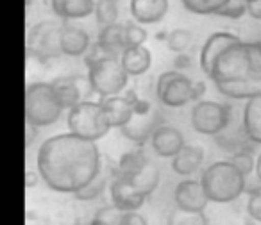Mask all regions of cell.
Returning <instances> with one entry per match:
<instances>
[{"mask_svg": "<svg viewBox=\"0 0 261 225\" xmlns=\"http://www.w3.org/2000/svg\"><path fill=\"white\" fill-rule=\"evenodd\" d=\"M36 168L40 179L52 191L75 195L100 174L102 156L95 142L63 132L41 143Z\"/></svg>", "mask_w": 261, "mask_h": 225, "instance_id": "6da1fadb", "label": "cell"}, {"mask_svg": "<svg viewBox=\"0 0 261 225\" xmlns=\"http://www.w3.org/2000/svg\"><path fill=\"white\" fill-rule=\"evenodd\" d=\"M200 182L210 202L229 204L247 191V177L229 159L210 164L200 174Z\"/></svg>", "mask_w": 261, "mask_h": 225, "instance_id": "7a4b0ae2", "label": "cell"}, {"mask_svg": "<svg viewBox=\"0 0 261 225\" xmlns=\"http://www.w3.org/2000/svg\"><path fill=\"white\" fill-rule=\"evenodd\" d=\"M65 107L52 82H31L25 88V122L34 127H50L61 118Z\"/></svg>", "mask_w": 261, "mask_h": 225, "instance_id": "3957f363", "label": "cell"}, {"mask_svg": "<svg viewBox=\"0 0 261 225\" xmlns=\"http://www.w3.org/2000/svg\"><path fill=\"white\" fill-rule=\"evenodd\" d=\"M252 75V43L240 40L218 55L207 77L213 80V84H220L234 80H254Z\"/></svg>", "mask_w": 261, "mask_h": 225, "instance_id": "277c9868", "label": "cell"}, {"mask_svg": "<svg viewBox=\"0 0 261 225\" xmlns=\"http://www.w3.org/2000/svg\"><path fill=\"white\" fill-rule=\"evenodd\" d=\"M66 125H68V132L95 143L111 131V125L106 118L100 102L93 100L81 102L70 109L66 115Z\"/></svg>", "mask_w": 261, "mask_h": 225, "instance_id": "5b68a950", "label": "cell"}, {"mask_svg": "<svg viewBox=\"0 0 261 225\" xmlns=\"http://www.w3.org/2000/svg\"><path fill=\"white\" fill-rule=\"evenodd\" d=\"M86 75L93 86L95 95L100 98L122 95V91L129 84V75L123 70L120 58H108L88 66Z\"/></svg>", "mask_w": 261, "mask_h": 225, "instance_id": "8992f818", "label": "cell"}, {"mask_svg": "<svg viewBox=\"0 0 261 225\" xmlns=\"http://www.w3.org/2000/svg\"><path fill=\"white\" fill-rule=\"evenodd\" d=\"M192 127L195 132L202 136H213L217 138L218 134L225 131L232 122V111L229 104L215 100H199L193 104L192 115Z\"/></svg>", "mask_w": 261, "mask_h": 225, "instance_id": "52a82bcc", "label": "cell"}, {"mask_svg": "<svg viewBox=\"0 0 261 225\" xmlns=\"http://www.w3.org/2000/svg\"><path fill=\"white\" fill-rule=\"evenodd\" d=\"M156 97L167 107H185L195 102V82L177 70H168L158 77Z\"/></svg>", "mask_w": 261, "mask_h": 225, "instance_id": "ba28073f", "label": "cell"}, {"mask_svg": "<svg viewBox=\"0 0 261 225\" xmlns=\"http://www.w3.org/2000/svg\"><path fill=\"white\" fill-rule=\"evenodd\" d=\"M59 34H61V23L52 20L36 23L27 34V55L41 63L63 55Z\"/></svg>", "mask_w": 261, "mask_h": 225, "instance_id": "9c48e42d", "label": "cell"}, {"mask_svg": "<svg viewBox=\"0 0 261 225\" xmlns=\"http://www.w3.org/2000/svg\"><path fill=\"white\" fill-rule=\"evenodd\" d=\"M160 125L161 118L158 109L150 102L138 98L135 102V115H133L129 124L120 129V132L129 142L136 143V145H143L147 139L152 138V134L156 132V129Z\"/></svg>", "mask_w": 261, "mask_h": 225, "instance_id": "30bf717a", "label": "cell"}, {"mask_svg": "<svg viewBox=\"0 0 261 225\" xmlns=\"http://www.w3.org/2000/svg\"><path fill=\"white\" fill-rule=\"evenodd\" d=\"M56 93L59 97L61 105L70 111L81 102L91 100V95H95V90L91 86L88 75H70V77H58L52 80Z\"/></svg>", "mask_w": 261, "mask_h": 225, "instance_id": "8fae6325", "label": "cell"}, {"mask_svg": "<svg viewBox=\"0 0 261 225\" xmlns=\"http://www.w3.org/2000/svg\"><path fill=\"white\" fill-rule=\"evenodd\" d=\"M109 196H111L113 206L118 207L123 213L138 211L140 207H143L147 199H149L138 188H135V186L130 184L127 179L113 174V170H111V182H109Z\"/></svg>", "mask_w": 261, "mask_h": 225, "instance_id": "7c38bea8", "label": "cell"}, {"mask_svg": "<svg viewBox=\"0 0 261 225\" xmlns=\"http://www.w3.org/2000/svg\"><path fill=\"white\" fill-rule=\"evenodd\" d=\"M174 202L175 207L190 213H204L210 204L206 191L202 188V182L195 179H182L174 189Z\"/></svg>", "mask_w": 261, "mask_h": 225, "instance_id": "4fadbf2b", "label": "cell"}, {"mask_svg": "<svg viewBox=\"0 0 261 225\" xmlns=\"http://www.w3.org/2000/svg\"><path fill=\"white\" fill-rule=\"evenodd\" d=\"M138 100V97L135 95V91H129L127 95H115V97L100 98V105L106 112L111 129H122L123 125H127L135 115V102Z\"/></svg>", "mask_w": 261, "mask_h": 225, "instance_id": "5bb4252c", "label": "cell"}, {"mask_svg": "<svg viewBox=\"0 0 261 225\" xmlns=\"http://www.w3.org/2000/svg\"><path fill=\"white\" fill-rule=\"evenodd\" d=\"M150 145H152V150L158 154L160 157H165V159H172L175 157L182 149H185L186 142L185 136L179 129L172 127V125L161 124L160 127L156 129V132L150 138Z\"/></svg>", "mask_w": 261, "mask_h": 225, "instance_id": "9a60e30c", "label": "cell"}, {"mask_svg": "<svg viewBox=\"0 0 261 225\" xmlns=\"http://www.w3.org/2000/svg\"><path fill=\"white\" fill-rule=\"evenodd\" d=\"M61 52L63 55L68 58H81L86 55L88 50L91 48V40L90 34L79 25H73L72 22H61Z\"/></svg>", "mask_w": 261, "mask_h": 225, "instance_id": "2e32d148", "label": "cell"}, {"mask_svg": "<svg viewBox=\"0 0 261 225\" xmlns=\"http://www.w3.org/2000/svg\"><path fill=\"white\" fill-rule=\"evenodd\" d=\"M242 38L236 36L232 33H227V31H218V33H213L206 41H204L202 48H200V68L206 75H210L211 68H213L217 58L225 50L227 47L234 45L236 41H240Z\"/></svg>", "mask_w": 261, "mask_h": 225, "instance_id": "e0dca14e", "label": "cell"}, {"mask_svg": "<svg viewBox=\"0 0 261 225\" xmlns=\"http://www.w3.org/2000/svg\"><path fill=\"white\" fill-rule=\"evenodd\" d=\"M129 13L140 25L160 23L168 13V0H130Z\"/></svg>", "mask_w": 261, "mask_h": 225, "instance_id": "ac0fdd59", "label": "cell"}, {"mask_svg": "<svg viewBox=\"0 0 261 225\" xmlns=\"http://www.w3.org/2000/svg\"><path fill=\"white\" fill-rule=\"evenodd\" d=\"M50 11L63 22L83 20L95 13V0H52Z\"/></svg>", "mask_w": 261, "mask_h": 225, "instance_id": "d6986e66", "label": "cell"}, {"mask_svg": "<svg viewBox=\"0 0 261 225\" xmlns=\"http://www.w3.org/2000/svg\"><path fill=\"white\" fill-rule=\"evenodd\" d=\"M242 127L252 145H261V93L249 98L243 105Z\"/></svg>", "mask_w": 261, "mask_h": 225, "instance_id": "ffe728a7", "label": "cell"}, {"mask_svg": "<svg viewBox=\"0 0 261 225\" xmlns=\"http://www.w3.org/2000/svg\"><path fill=\"white\" fill-rule=\"evenodd\" d=\"M204 163V150L199 145H188L186 143L185 149L172 157V170L174 174L181 175V177H192L193 174L199 172V168Z\"/></svg>", "mask_w": 261, "mask_h": 225, "instance_id": "44dd1931", "label": "cell"}, {"mask_svg": "<svg viewBox=\"0 0 261 225\" xmlns=\"http://www.w3.org/2000/svg\"><path fill=\"white\" fill-rule=\"evenodd\" d=\"M97 43L111 58H122V54L125 52V25L113 23V25L100 27L97 36Z\"/></svg>", "mask_w": 261, "mask_h": 225, "instance_id": "7402d4cb", "label": "cell"}, {"mask_svg": "<svg viewBox=\"0 0 261 225\" xmlns=\"http://www.w3.org/2000/svg\"><path fill=\"white\" fill-rule=\"evenodd\" d=\"M120 61H122V66L127 72V75L140 77L149 72L150 65H152V54L145 45L136 48H127L120 58Z\"/></svg>", "mask_w": 261, "mask_h": 225, "instance_id": "603a6c76", "label": "cell"}, {"mask_svg": "<svg viewBox=\"0 0 261 225\" xmlns=\"http://www.w3.org/2000/svg\"><path fill=\"white\" fill-rule=\"evenodd\" d=\"M218 93L224 97L231 98V100H249V98L256 97L261 93V84L254 82V80H234V82H220L215 84Z\"/></svg>", "mask_w": 261, "mask_h": 225, "instance_id": "cb8c5ba5", "label": "cell"}, {"mask_svg": "<svg viewBox=\"0 0 261 225\" xmlns=\"http://www.w3.org/2000/svg\"><path fill=\"white\" fill-rule=\"evenodd\" d=\"M123 179H127V181L135 186V188H138L143 195L149 196V195H152L154 189H156L158 184H160V170H158V166L152 163V161H149V163H147L143 168H140L135 175L123 177Z\"/></svg>", "mask_w": 261, "mask_h": 225, "instance_id": "d4e9b609", "label": "cell"}, {"mask_svg": "<svg viewBox=\"0 0 261 225\" xmlns=\"http://www.w3.org/2000/svg\"><path fill=\"white\" fill-rule=\"evenodd\" d=\"M149 157L145 156L143 149H140V145L136 149L129 150L125 152L122 157L118 159V164L113 168V174L120 175V177H130V175H135L140 168H143L147 163H149Z\"/></svg>", "mask_w": 261, "mask_h": 225, "instance_id": "484cf974", "label": "cell"}, {"mask_svg": "<svg viewBox=\"0 0 261 225\" xmlns=\"http://www.w3.org/2000/svg\"><path fill=\"white\" fill-rule=\"evenodd\" d=\"M109 182H111V174L108 175L104 172V168H102L100 174H98L97 177L90 182V184L84 186L81 191H77L73 196H75L77 200H83V202L97 200L98 196H102V193H104L106 189H109Z\"/></svg>", "mask_w": 261, "mask_h": 225, "instance_id": "4316f807", "label": "cell"}, {"mask_svg": "<svg viewBox=\"0 0 261 225\" xmlns=\"http://www.w3.org/2000/svg\"><path fill=\"white\" fill-rule=\"evenodd\" d=\"M95 16L100 27L118 23V0H95Z\"/></svg>", "mask_w": 261, "mask_h": 225, "instance_id": "83f0119b", "label": "cell"}, {"mask_svg": "<svg viewBox=\"0 0 261 225\" xmlns=\"http://www.w3.org/2000/svg\"><path fill=\"white\" fill-rule=\"evenodd\" d=\"M167 225H210L204 213H190L174 207L167 218Z\"/></svg>", "mask_w": 261, "mask_h": 225, "instance_id": "f1b7e54d", "label": "cell"}, {"mask_svg": "<svg viewBox=\"0 0 261 225\" xmlns=\"http://www.w3.org/2000/svg\"><path fill=\"white\" fill-rule=\"evenodd\" d=\"M122 220L123 211L109 204V206H102L100 209H97L90 225H122Z\"/></svg>", "mask_w": 261, "mask_h": 225, "instance_id": "f546056e", "label": "cell"}, {"mask_svg": "<svg viewBox=\"0 0 261 225\" xmlns=\"http://www.w3.org/2000/svg\"><path fill=\"white\" fill-rule=\"evenodd\" d=\"M193 41V36L188 29H174L167 36V45L175 54H185Z\"/></svg>", "mask_w": 261, "mask_h": 225, "instance_id": "4dcf8cb0", "label": "cell"}, {"mask_svg": "<svg viewBox=\"0 0 261 225\" xmlns=\"http://www.w3.org/2000/svg\"><path fill=\"white\" fill-rule=\"evenodd\" d=\"M145 41H147V31L143 29V25L136 23L135 20L125 23V50L127 48L143 47Z\"/></svg>", "mask_w": 261, "mask_h": 225, "instance_id": "1f68e13d", "label": "cell"}, {"mask_svg": "<svg viewBox=\"0 0 261 225\" xmlns=\"http://www.w3.org/2000/svg\"><path fill=\"white\" fill-rule=\"evenodd\" d=\"M229 161H231V163L234 164L245 177L256 170V157H254L252 154H250V150H247V149H242V150H238V152H234Z\"/></svg>", "mask_w": 261, "mask_h": 225, "instance_id": "d6a6232c", "label": "cell"}, {"mask_svg": "<svg viewBox=\"0 0 261 225\" xmlns=\"http://www.w3.org/2000/svg\"><path fill=\"white\" fill-rule=\"evenodd\" d=\"M247 213L254 221L261 223V184L257 188L249 189V199H247Z\"/></svg>", "mask_w": 261, "mask_h": 225, "instance_id": "836d02e7", "label": "cell"}, {"mask_svg": "<svg viewBox=\"0 0 261 225\" xmlns=\"http://www.w3.org/2000/svg\"><path fill=\"white\" fill-rule=\"evenodd\" d=\"M231 0H202L204 6V13L206 15H220L222 9H225L229 6Z\"/></svg>", "mask_w": 261, "mask_h": 225, "instance_id": "e575fe53", "label": "cell"}, {"mask_svg": "<svg viewBox=\"0 0 261 225\" xmlns=\"http://www.w3.org/2000/svg\"><path fill=\"white\" fill-rule=\"evenodd\" d=\"M122 225H149V221L138 211H130V213H123Z\"/></svg>", "mask_w": 261, "mask_h": 225, "instance_id": "d590c367", "label": "cell"}, {"mask_svg": "<svg viewBox=\"0 0 261 225\" xmlns=\"http://www.w3.org/2000/svg\"><path fill=\"white\" fill-rule=\"evenodd\" d=\"M182 6H185L186 11L193 13V15H206L204 13V6H202V0H181Z\"/></svg>", "mask_w": 261, "mask_h": 225, "instance_id": "8d00e7d4", "label": "cell"}, {"mask_svg": "<svg viewBox=\"0 0 261 225\" xmlns=\"http://www.w3.org/2000/svg\"><path fill=\"white\" fill-rule=\"evenodd\" d=\"M249 15L254 20H261V2H252L249 4Z\"/></svg>", "mask_w": 261, "mask_h": 225, "instance_id": "74e56055", "label": "cell"}, {"mask_svg": "<svg viewBox=\"0 0 261 225\" xmlns=\"http://www.w3.org/2000/svg\"><path fill=\"white\" fill-rule=\"evenodd\" d=\"M38 177H40V174H34V172H27V175H25V186L27 188H34L36 186V182H38Z\"/></svg>", "mask_w": 261, "mask_h": 225, "instance_id": "f35d334b", "label": "cell"}, {"mask_svg": "<svg viewBox=\"0 0 261 225\" xmlns=\"http://www.w3.org/2000/svg\"><path fill=\"white\" fill-rule=\"evenodd\" d=\"M25 129H27V139H25V143H27V147H29L31 143H33L34 136H36V131H38V127H34V125L27 124V125H25Z\"/></svg>", "mask_w": 261, "mask_h": 225, "instance_id": "ab89813d", "label": "cell"}, {"mask_svg": "<svg viewBox=\"0 0 261 225\" xmlns=\"http://www.w3.org/2000/svg\"><path fill=\"white\" fill-rule=\"evenodd\" d=\"M254 174H256L257 181L261 182V154L256 157V170H254Z\"/></svg>", "mask_w": 261, "mask_h": 225, "instance_id": "60d3db41", "label": "cell"}, {"mask_svg": "<svg viewBox=\"0 0 261 225\" xmlns=\"http://www.w3.org/2000/svg\"><path fill=\"white\" fill-rule=\"evenodd\" d=\"M256 22L261 25V20H256ZM250 41H254V43H259V45H261V29H259V33H257V36L254 38V40H250Z\"/></svg>", "mask_w": 261, "mask_h": 225, "instance_id": "b9f144b4", "label": "cell"}]
</instances>
